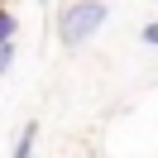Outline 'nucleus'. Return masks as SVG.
<instances>
[{
	"mask_svg": "<svg viewBox=\"0 0 158 158\" xmlns=\"http://www.w3.org/2000/svg\"><path fill=\"white\" fill-rule=\"evenodd\" d=\"M106 19H110V10L101 5V0H72V5H62V15H58L62 48H81L96 29H106Z\"/></svg>",
	"mask_w": 158,
	"mask_h": 158,
	"instance_id": "nucleus-1",
	"label": "nucleus"
},
{
	"mask_svg": "<svg viewBox=\"0 0 158 158\" xmlns=\"http://www.w3.org/2000/svg\"><path fill=\"white\" fill-rule=\"evenodd\" d=\"M34 134H39V129H24V134H19V144H15V158H34Z\"/></svg>",
	"mask_w": 158,
	"mask_h": 158,
	"instance_id": "nucleus-2",
	"label": "nucleus"
},
{
	"mask_svg": "<svg viewBox=\"0 0 158 158\" xmlns=\"http://www.w3.org/2000/svg\"><path fill=\"white\" fill-rule=\"evenodd\" d=\"M0 43H15V15L0 5Z\"/></svg>",
	"mask_w": 158,
	"mask_h": 158,
	"instance_id": "nucleus-3",
	"label": "nucleus"
},
{
	"mask_svg": "<svg viewBox=\"0 0 158 158\" xmlns=\"http://www.w3.org/2000/svg\"><path fill=\"white\" fill-rule=\"evenodd\" d=\"M10 62H15V43H0V77L10 72Z\"/></svg>",
	"mask_w": 158,
	"mask_h": 158,
	"instance_id": "nucleus-4",
	"label": "nucleus"
},
{
	"mask_svg": "<svg viewBox=\"0 0 158 158\" xmlns=\"http://www.w3.org/2000/svg\"><path fill=\"white\" fill-rule=\"evenodd\" d=\"M144 43H148V48H158V19H153V24H144Z\"/></svg>",
	"mask_w": 158,
	"mask_h": 158,
	"instance_id": "nucleus-5",
	"label": "nucleus"
},
{
	"mask_svg": "<svg viewBox=\"0 0 158 158\" xmlns=\"http://www.w3.org/2000/svg\"><path fill=\"white\" fill-rule=\"evenodd\" d=\"M39 5H53V0H39Z\"/></svg>",
	"mask_w": 158,
	"mask_h": 158,
	"instance_id": "nucleus-6",
	"label": "nucleus"
}]
</instances>
